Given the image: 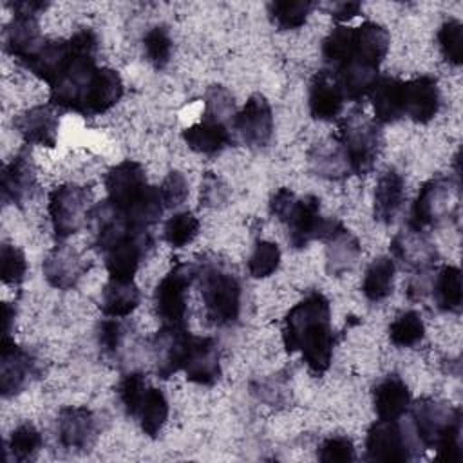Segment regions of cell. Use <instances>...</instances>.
<instances>
[{
    "mask_svg": "<svg viewBox=\"0 0 463 463\" xmlns=\"http://www.w3.org/2000/svg\"><path fill=\"white\" fill-rule=\"evenodd\" d=\"M313 4L307 0H277L268 4V14L282 31H293L306 24Z\"/></svg>",
    "mask_w": 463,
    "mask_h": 463,
    "instance_id": "cell-39",
    "label": "cell"
},
{
    "mask_svg": "<svg viewBox=\"0 0 463 463\" xmlns=\"http://www.w3.org/2000/svg\"><path fill=\"white\" fill-rule=\"evenodd\" d=\"M461 188L459 179L438 175L423 183L412 208L409 224L429 230L452 224L459 217Z\"/></svg>",
    "mask_w": 463,
    "mask_h": 463,
    "instance_id": "cell-3",
    "label": "cell"
},
{
    "mask_svg": "<svg viewBox=\"0 0 463 463\" xmlns=\"http://www.w3.org/2000/svg\"><path fill=\"white\" fill-rule=\"evenodd\" d=\"M362 11V4L360 2H335L329 9L331 16L336 20V22H349L351 18L358 16Z\"/></svg>",
    "mask_w": 463,
    "mask_h": 463,
    "instance_id": "cell-55",
    "label": "cell"
},
{
    "mask_svg": "<svg viewBox=\"0 0 463 463\" xmlns=\"http://www.w3.org/2000/svg\"><path fill=\"white\" fill-rule=\"evenodd\" d=\"M374 118L380 123H394L403 116V81L398 78H378L371 90Z\"/></svg>",
    "mask_w": 463,
    "mask_h": 463,
    "instance_id": "cell-32",
    "label": "cell"
},
{
    "mask_svg": "<svg viewBox=\"0 0 463 463\" xmlns=\"http://www.w3.org/2000/svg\"><path fill=\"white\" fill-rule=\"evenodd\" d=\"M228 201V188L221 177L212 172H206L201 183V204L208 208L222 206Z\"/></svg>",
    "mask_w": 463,
    "mask_h": 463,
    "instance_id": "cell-53",
    "label": "cell"
},
{
    "mask_svg": "<svg viewBox=\"0 0 463 463\" xmlns=\"http://www.w3.org/2000/svg\"><path fill=\"white\" fill-rule=\"evenodd\" d=\"M192 333L184 326H163L152 340V353L156 371L161 378H170L174 373L183 369L186 360Z\"/></svg>",
    "mask_w": 463,
    "mask_h": 463,
    "instance_id": "cell-14",
    "label": "cell"
},
{
    "mask_svg": "<svg viewBox=\"0 0 463 463\" xmlns=\"http://www.w3.org/2000/svg\"><path fill=\"white\" fill-rule=\"evenodd\" d=\"M414 438L398 420H378L367 430V459L403 463L414 458Z\"/></svg>",
    "mask_w": 463,
    "mask_h": 463,
    "instance_id": "cell-8",
    "label": "cell"
},
{
    "mask_svg": "<svg viewBox=\"0 0 463 463\" xmlns=\"http://www.w3.org/2000/svg\"><path fill=\"white\" fill-rule=\"evenodd\" d=\"M60 119L56 116L54 105H36L24 110L14 119V128L24 137L25 143L52 148L58 139Z\"/></svg>",
    "mask_w": 463,
    "mask_h": 463,
    "instance_id": "cell-22",
    "label": "cell"
},
{
    "mask_svg": "<svg viewBox=\"0 0 463 463\" xmlns=\"http://www.w3.org/2000/svg\"><path fill=\"white\" fill-rule=\"evenodd\" d=\"M394 269V260L391 257H378L369 264L362 282V291L367 300L380 302L392 293Z\"/></svg>",
    "mask_w": 463,
    "mask_h": 463,
    "instance_id": "cell-36",
    "label": "cell"
},
{
    "mask_svg": "<svg viewBox=\"0 0 463 463\" xmlns=\"http://www.w3.org/2000/svg\"><path fill=\"white\" fill-rule=\"evenodd\" d=\"M307 163L315 175L326 179H342L351 172L347 154L338 137H329L326 141L315 143L307 152Z\"/></svg>",
    "mask_w": 463,
    "mask_h": 463,
    "instance_id": "cell-27",
    "label": "cell"
},
{
    "mask_svg": "<svg viewBox=\"0 0 463 463\" xmlns=\"http://www.w3.org/2000/svg\"><path fill=\"white\" fill-rule=\"evenodd\" d=\"M27 260L20 248L4 242L0 248V277L4 284L16 286L25 279Z\"/></svg>",
    "mask_w": 463,
    "mask_h": 463,
    "instance_id": "cell-50",
    "label": "cell"
},
{
    "mask_svg": "<svg viewBox=\"0 0 463 463\" xmlns=\"http://www.w3.org/2000/svg\"><path fill=\"white\" fill-rule=\"evenodd\" d=\"M92 194L89 188L65 183L56 186L49 195V217L52 232L58 239H67L80 232L92 212Z\"/></svg>",
    "mask_w": 463,
    "mask_h": 463,
    "instance_id": "cell-6",
    "label": "cell"
},
{
    "mask_svg": "<svg viewBox=\"0 0 463 463\" xmlns=\"http://www.w3.org/2000/svg\"><path fill=\"white\" fill-rule=\"evenodd\" d=\"M98 345L101 351L109 356H119L121 351L125 349L127 336H128V327L119 320V318H107L98 324Z\"/></svg>",
    "mask_w": 463,
    "mask_h": 463,
    "instance_id": "cell-49",
    "label": "cell"
},
{
    "mask_svg": "<svg viewBox=\"0 0 463 463\" xmlns=\"http://www.w3.org/2000/svg\"><path fill=\"white\" fill-rule=\"evenodd\" d=\"M199 269L197 264L179 262L156 286L154 307L163 326H184L186 291L199 279Z\"/></svg>",
    "mask_w": 463,
    "mask_h": 463,
    "instance_id": "cell-7",
    "label": "cell"
},
{
    "mask_svg": "<svg viewBox=\"0 0 463 463\" xmlns=\"http://www.w3.org/2000/svg\"><path fill=\"white\" fill-rule=\"evenodd\" d=\"M139 304V289L132 280L109 279L99 295V307L107 317L121 318L130 315Z\"/></svg>",
    "mask_w": 463,
    "mask_h": 463,
    "instance_id": "cell-35",
    "label": "cell"
},
{
    "mask_svg": "<svg viewBox=\"0 0 463 463\" xmlns=\"http://www.w3.org/2000/svg\"><path fill=\"white\" fill-rule=\"evenodd\" d=\"M331 219L320 215V199L304 195L297 201L291 215L284 222L288 226V241L293 248L300 250L315 239H324Z\"/></svg>",
    "mask_w": 463,
    "mask_h": 463,
    "instance_id": "cell-13",
    "label": "cell"
},
{
    "mask_svg": "<svg viewBox=\"0 0 463 463\" xmlns=\"http://www.w3.org/2000/svg\"><path fill=\"white\" fill-rule=\"evenodd\" d=\"M38 374L36 360L7 335L0 347V392L4 398L20 394Z\"/></svg>",
    "mask_w": 463,
    "mask_h": 463,
    "instance_id": "cell-10",
    "label": "cell"
},
{
    "mask_svg": "<svg viewBox=\"0 0 463 463\" xmlns=\"http://www.w3.org/2000/svg\"><path fill=\"white\" fill-rule=\"evenodd\" d=\"M163 210H165V203L161 199L159 188L148 184L146 190L130 206H127L121 212V215L127 219L128 224L146 230L148 226L159 221V217L163 215Z\"/></svg>",
    "mask_w": 463,
    "mask_h": 463,
    "instance_id": "cell-37",
    "label": "cell"
},
{
    "mask_svg": "<svg viewBox=\"0 0 463 463\" xmlns=\"http://www.w3.org/2000/svg\"><path fill=\"white\" fill-rule=\"evenodd\" d=\"M235 101L232 92L222 85H212L204 94V118L228 127L235 119Z\"/></svg>",
    "mask_w": 463,
    "mask_h": 463,
    "instance_id": "cell-42",
    "label": "cell"
},
{
    "mask_svg": "<svg viewBox=\"0 0 463 463\" xmlns=\"http://www.w3.org/2000/svg\"><path fill=\"white\" fill-rule=\"evenodd\" d=\"M98 438V418L87 407H63L58 414V439L61 447L85 452Z\"/></svg>",
    "mask_w": 463,
    "mask_h": 463,
    "instance_id": "cell-16",
    "label": "cell"
},
{
    "mask_svg": "<svg viewBox=\"0 0 463 463\" xmlns=\"http://www.w3.org/2000/svg\"><path fill=\"white\" fill-rule=\"evenodd\" d=\"M136 418L139 420L141 430L146 436L156 438L161 432V429L168 418V402H166V396L163 394V391H159L156 387H148Z\"/></svg>",
    "mask_w": 463,
    "mask_h": 463,
    "instance_id": "cell-38",
    "label": "cell"
},
{
    "mask_svg": "<svg viewBox=\"0 0 463 463\" xmlns=\"http://www.w3.org/2000/svg\"><path fill=\"white\" fill-rule=\"evenodd\" d=\"M282 342L288 353L300 351L302 360L313 373L322 374L329 369L335 336L329 300L322 293H309L288 311Z\"/></svg>",
    "mask_w": 463,
    "mask_h": 463,
    "instance_id": "cell-1",
    "label": "cell"
},
{
    "mask_svg": "<svg viewBox=\"0 0 463 463\" xmlns=\"http://www.w3.org/2000/svg\"><path fill=\"white\" fill-rule=\"evenodd\" d=\"M326 269L333 277L351 271L360 259L362 248L358 239L338 221L336 226L326 235Z\"/></svg>",
    "mask_w": 463,
    "mask_h": 463,
    "instance_id": "cell-23",
    "label": "cell"
},
{
    "mask_svg": "<svg viewBox=\"0 0 463 463\" xmlns=\"http://www.w3.org/2000/svg\"><path fill=\"white\" fill-rule=\"evenodd\" d=\"M36 188V174L31 156L18 154L2 168V199L4 203L22 204L31 199Z\"/></svg>",
    "mask_w": 463,
    "mask_h": 463,
    "instance_id": "cell-25",
    "label": "cell"
},
{
    "mask_svg": "<svg viewBox=\"0 0 463 463\" xmlns=\"http://www.w3.org/2000/svg\"><path fill=\"white\" fill-rule=\"evenodd\" d=\"M159 194H161V199L165 203V208L179 206L181 203H184V199L188 195L186 177L177 170L168 172V175L163 179V183L159 186Z\"/></svg>",
    "mask_w": 463,
    "mask_h": 463,
    "instance_id": "cell-52",
    "label": "cell"
},
{
    "mask_svg": "<svg viewBox=\"0 0 463 463\" xmlns=\"http://www.w3.org/2000/svg\"><path fill=\"white\" fill-rule=\"evenodd\" d=\"M335 74L344 90L345 99H353V101H360L362 98L371 94L373 87L380 78L376 67H371L354 58L344 63L342 67H338Z\"/></svg>",
    "mask_w": 463,
    "mask_h": 463,
    "instance_id": "cell-33",
    "label": "cell"
},
{
    "mask_svg": "<svg viewBox=\"0 0 463 463\" xmlns=\"http://www.w3.org/2000/svg\"><path fill=\"white\" fill-rule=\"evenodd\" d=\"M353 27L336 25L322 42V56L324 61L333 65L335 69L342 67L349 60H353Z\"/></svg>",
    "mask_w": 463,
    "mask_h": 463,
    "instance_id": "cell-40",
    "label": "cell"
},
{
    "mask_svg": "<svg viewBox=\"0 0 463 463\" xmlns=\"http://www.w3.org/2000/svg\"><path fill=\"white\" fill-rule=\"evenodd\" d=\"M146 186L145 168L132 159L118 163L105 175L107 201L119 212L130 206L146 190Z\"/></svg>",
    "mask_w": 463,
    "mask_h": 463,
    "instance_id": "cell-15",
    "label": "cell"
},
{
    "mask_svg": "<svg viewBox=\"0 0 463 463\" xmlns=\"http://www.w3.org/2000/svg\"><path fill=\"white\" fill-rule=\"evenodd\" d=\"M430 295L438 309L445 313H459L463 306L461 271L456 266H443L430 280Z\"/></svg>",
    "mask_w": 463,
    "mask_h": 463,
    "instance_id": "cell-34",
    "label": "cell"
},
{
    "mask_svg": "<svg viewBox=\"0 0 463 463\" xmlns=\"http://www.w3.org/2000/svg\"><path fill=\"white\" fill-rule=\"evenodd\" d=\"M373 405L380 420H400L411 407V391L398 374H389L373 389Z\"/></svg>",
    "mask_w": 463,
    "mask_h": 463,
    "instance_id": "cell-28",
    "label": "cell"
},
{
    "mask_svg": "<svg viewBox=\"0 0 463 463\" xmlns=\"http://www.w3.org/2000/svg\"><path fill=\"white\" fill-rule=\"evenodd\" d=\"M441 96L436 78L420 76L403 81V116L416 123H429L439 110Z\"/></svg>",
    "mask_w": 463,
    "mask_h": 463,
    "instance_id": "cell-19",
    "label": "cell"
},
{
    "mask_svg": "<svg viewBox=\"0 0 463 463\" xmlns=\"http://www.w3.org/2000/svg\"><path fill=\"white\" fill-rule=\"evenodd\" d=\"M197 233H199V219L188 210L174 213L165 222V228H163V237L172 248H183L190 244Z\"/></svg>",
    "mask_w": 463,
    "mask_h": 463,
    "instance_id": "cell-44",
    "label": "cell"
},
{
    "mask_svg": "<svg viewBox=\"0 0 463 463\" xmlns=\"http://www.w3.org/2000/svg\"><path fill=\"white\" fill-rule=\"evenodd\" d=\"M297 201H298L297 195H295L289 188L282 186V188H279V190L271 195V199H269V212H271V215H275L280 222H286L288 217L291 215V212H293Z\"/></svg>",
    "mask_w": 463,
    "mask_h": 463,
    "instance_id": "cell-54",
    "label": "cell"
},
{
    "mask_svg": "<svg viewBox=\"0 0 463 463\" xmlns=\"http://www.w3.org/2000/svg\"><path fill=\"white\" fill-rule=\"evenodd\" d=\"M152 246V237L143 228H134L107 250H103L105 268L110 279L132 280L146 251Z\"/></svg>",
    "mask_w": 463,
    "mask_h": 463,
    "instance_id": "cell-9",
    "label": "cell"
},
{
    "mask_svg": "<svg viewBox=\"0 0 463 463\" xmlns=\"http://www.w3.org/2000/svg\"><path fill=\"white\" fill-rule=\"evenodd\" d=\"M2 315H4V336H7L11 333V324H13V318H14V309L7 302H4Z\"/></svg>",
    "mask_w": 463,
    "mask_h": 463,
    "instance_id": "cell-57",
    "label": "cell"
},
{
    "mask_svg": "<svg viewBox=\"0 0 463 463\" xmlns=\"http://www.w3.org/2000/svg\"><path fill=\"white\" fill-rule=\"evenodd\" d=\"M353 58L378 69L391 43L387 29L376 22H364L353 27Z\"/></svg>",
    "mask_w": 463,
    "mask_h": 463,
    "instance_id": "cell-29",
    "label": "cell"
},
{
    "mask_svg": "<svg viewBox=\"0 0 463 463\" xmlns=\"http://www.w3.org/2000/svg\"><path fill=\"white\" fill-rule=\"evenodd\" d=\"M338 139L347 154L351 172L356 175L367 174L380 150L382 134L374 119L360 110L349 112L338 127Z\"/></svg>",
    "mask_w": 463,
    "mask_h": 463,
    "instance_id": "cell-5",
    "label": "cell"
},
{
    "mask_svg": "<svg viewBox=\"0 0 463 463\" xmlns=\"http://www.w3.org/2000/svg\"><path fill=\"white\" fill-rule=\"evenodd\" d=\"M318 459L324 463H347L354 461V445L345 436H331L322 441L317 452Z\"/></svg>",
    "mask_w": 463,
    "mask_h": 463,
    "instance_id": "cell-51",
    "label": "cell"
},
{
    "mask_svg": "<svg viewBox=\"0 0 463 463\" xmlns=\"http://www.w3.org/2000/svg\"><path fill=\"white\" fill-rule=\"evenodd\" d=\"M201 293L206 317L215 326H230L241 315V282L230 271L217 266L199 269Z\"/></svg>",
    "mask_w": 463,
    "mask_h": 463,
    "instance_id": "cell-4",
    "label": "cell"
},
{
    "mask_svg": "<svg viewBox=\"0 0 463 463\" xmlns=\"http://www.w3.org/2000/svg\"><path fill=\"white\" fill-rule=\"evenodd\" d=\"M412 425L418 441L438 450V459H461V411L434 398L418 400L412 409Z\"/></svg>",
    "mask_w": 463,
    "mask_h": 463,
    "instance_id": "cell-2",
    "label": "cell"
},
{
    "mask_svg": "<svg viewBox=\"0 0 463 463\" xmlns=\"http://www.w3.org/2000/svg\"><path fill=\"white\" fill-rule=\"evenodd\" d=\"M42 443L43 439L40 430L33 423H22L11 432L7 441V452L16 461H29L38 454Z\"/></svg>",
    "mask_w": 463,
    "mask_h": 463,
    "instance_id": "cell-43",
    "label": "cell"
},
{
    "mask_svg": "<svg viewBox=\"0 0 463 463\" xmlns=\"http://www.w3.org/2000/svg\"><path fill=\"white\" fill-rule=\"evenodd\" d=\"M72 60V49L69 40H45L40 49L24 63L34 76L49 85L65 71Z\"/></svg>",
    "mask_w": 463,
    "mask_h": 463,
    "instance_id": "cell-26",
    "label": "cell"
},
{
    "mask_svg": "<svg viewBox=\"0 0 463 463\" xmlns=\"http://www.w3.org/2000/svg\"><path fill=\"white\" fill-rule=\"evenodd\" d=\"M233 127L248 146H266L273 136V112L269 101L259 92L251 94L244 107L235 114Z\"/></svg>",
    "mask_w": 463,
    "mask_h": 463,
    "instance_id": "cell-11",
    "label": "cell"
},
{
    "mask_svg": "<svg viewBox=\"0 0 463 463\" xmlns=\"http://www.w3.org/2000/svg\"><path fill=\"white\" fill-rule=\"evenodd\" d=\"M405 197V181L396 168H387L378 177L374 188V203L373 213L374 219L380 222H392L396 213L400 212Z\"/></svg>",
    "mask_w": 463,
    "mask_h": 463,
    "instance_id": "cell-30",
    "label": "cell"
},
{
    "mask_svg": "<svg viewBox=\"0 0 463 463\" xmlns=\"http://www.w3.org/2000/svg\"><path fill=\"white\" fill-rule=\"evenodd\" d=\"M183 139L194 152L204 154V156H215L232 143V134H230V127L217 121L203 119L184 128Z\"/></svg>",
    "mask_w": 463,
    "mask_h": 463,
    "instance_id": "cell-31",
    "label": "cell"
},
{
    "mask_svg": "<svg viewBox=\"0 0 463 463\" xmlns=\"http://www.w3.org/2000/svg\"><path fill=\"white\" fill-rule=\"evenodd\" d=\"M38 18L31 14H18L11 18V22L4 29V47L5 51L25 63L43 43Z\"/></svg>",
    "mask_w": 463,
    "mask_h": 463,
    "instance_id": "cell-24",
    "label": "cell"
},
{
    "mask_svg": "<svg viewBox=\"0 0 463 463\" xmlns=\"http://www.w3.org/2000/svg\"><path fill=\"white\" fill-rule=\"evenodd\" d=\"M438 45L443 58L459 67L463 63V25L459 20H447L438 29Z\"/></svg>",
    "mask_w": 463,
    "mask_h": 463,
    "instance_id": "cell-46",
    "label": "cell"
},
{
    "mask_svg": "<svg viewBox=\"0 0 463 463\" xmlns=\"http://www.w3.org/2000/svg\"><path fill=\"white\" fill-rule=\"evenodd\" d=\"M280 264V250L271 241H259L248 259V271L255 279L269 277Z\"/></svg>",
    "mask_w": 463,
    "mask_h": 463,
    "instance_id": "cell-47",
    "label": "cell"
},
{
    "mask_svg": "<svg viewBox=\"0 0 463 463\" xmlns=\"http://www.w3.org/2000/svg\"><path fill=\"white\" fill-rule=\"evenodd\" d=\"M143 49L146 60L156 69H165L172 56V38L165 25L150 27L143 36Z\"/></svg>",
    "mask_w": 463,
    "mask_h": 463,
    "instance_id": "cell-45",
    "label": "cell"
},
{
    "mask_svg": "<svg viewBox=\"0 0 463 463\" xmlns=\"http://www.w3.org/2000/svg\"><path fill=\"white\" fill-rule=\"evenodd\" d=\"M186 380L199 385H213L221 378V358L217 342L210 336H192L183 369Z\"/></svg>",
    "mask_w": 463,
    "mask_h": 463,
    "instance_id": "cell-18",
    "label": "cell"
},
{
    "mask_svg": "<svg viewBox=\"0 0 463 463\" xmlns=\"http://www.w3.org/2000/svg\"><path fill=\"white\" fill-rule=\"evenodd\" d=\"M425 336V324L416 311H405L398 315L389 326V338L398 347H412Z\"/></svg>",
    "mask_w": 463,
    "mask_h": 463,
    "instance_id": "cell-41",
    "label": "cell"
},
{
    "mask_svg": "<svg viewBox=\"0 0 463 463\" xmlns=\"http://www.w3.org/2000/svg\"><path fill=\"white\" fill-rule=\"evenodd\" d=\"M391 251L396 260L407 268L420 271H429L438 262V248L430 241L425 230L412 224L403 226L391 241Z\"/></svg>",
    "mask_w": 463,
    "mask_h": 463,
    "instance_id": "cell-12",
    "label": "cell"
},
{
    "mask_svg": "<svg viewBox=\"0 0 463 463\" xmlns=\"http://www.w3.org/2000/svg\"><path fill=\"white\" fill-rule=\"evenodd\" d=\"M148 387L150 385H146V380L141 373H128L119 380L118 396H119V402L128 416L136 418Z\"/></svg>",
    "mask_w": 463,
    "mask_h": 463,
    "instance_id": "cell-48",
    "label": "cell"
},
{
    "mask_svg": "<svg viewBox=\"0 0 463 463\" xmlns=\"http://www.w3.org/2000/svg\"><path fill=\"white\" fill-rule=\"evenodd\" d=\"M42 268H43L45 280L52 288L71 289L85 275V271L89 269V262L81 257V253L74 246L63 242V244H56L47 253Z\"/></svg>",
    "mask_w": 463,
    "mask_h": 463,
    "instance_id": "cell-17",
    "label": "cell"
},
{
    "mask_svg": "<svg viewBox=\"0 0 463 463\" xmlns=\"http://www.w3.org/2000/svg\"><path fill=\"white\" fill-rule=\"evenodd\" d=\"M47 2H42V0H24V2H14L11 7L14 9V13L18 14H31V16H36L38 13L45 11L47 9Z\"/></svg>",
    "mask_w": 463,
    "mask_h": 463,
    "instance_id": "cell-56",
    "label": "cell"
},
{
    "mask_svg": "<svg viewBox=\"0 0 463 463\" xmlns=\"http://www.w3.org/2000/svg\"><path fill=\"white\" fill-rule=\"evenodd\" d=\"M344 101L345 96L336 80V74L331 71H318L309 83L307 94L311 116L320 121H331L342 112Z\"/></svg>",
    "mask_w": 463,
    "mask_h": 463,
    "instance_id": "cell-20",
    "label": "cell"
},
{
    "mask_svg": "<svg viewBox=\"0 0 463 463\" xmlns=\"http://www.w3.org/2000/svg\"><path fill=\"white\" fill-rule=\"evenodd\" d=\"M121 94H123L121 76L114 69L98 67L87 85L80 114L83 116L103 114L119 101Z\"/></svg>",
    "mask_w": 463,
    "mask_h": 463,
    "instance_id": "cell-21",
    "label": "cell"
}]
</instances>
